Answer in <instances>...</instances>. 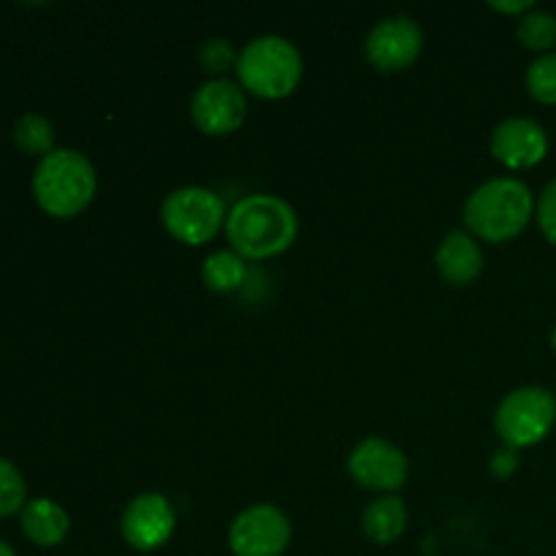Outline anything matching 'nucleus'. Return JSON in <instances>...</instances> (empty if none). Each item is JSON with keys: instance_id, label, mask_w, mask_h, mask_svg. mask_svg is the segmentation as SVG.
I'll return each instance as SVG.
<instances>
[{"instance_id": "obj_23", "label": "nucleus", "mask_w": 556, "mask_h": 556, "mask_svg": "<svg viewBox=\"0 0 556 556\" xmlns=\"http://www.w3.org/2000/svg\"><path fill=\"white\" fill-rule=\"evenodd\" d=\"M519 465H521L519 451L508 448V445L494 451L492 459H489V470H492V476L497 478V481H508V478L519 470Z\"/></svg>"}, {"instance_id": "obj_13", "label": "nucleus", "mask_w": 556, "mask_h": 556, "mask_svg": "<svg viewBox=\"0 0 556 556\" xmlns=\"http://www.w3.org/2000/svg\"><path fill=\"white\" fill-rule=\"evenodd\" d=\"M440 277L456 288L472 286L483 271V250L478 239L467 231H451L434 253Z\"/></svg>"}, {"instance_id": "obj_25", "label": "nucleus", "mask_w": 556, "mask_h": 556, "mask_svg": "<svg viewBox=\"0 0 556 556\" xmlns=\"http://www.w3.org/2000/svg\"><path fill=\"white\" fill-rule=\"evenodd\" d=\"M0 556H16V554H14V548L9 546V543L0 541Z\"/></svg>"}, {"instance_id": "obj_10", "label": "nucleus", "mask_w": 556, "mask_h": 556, "mask_svg": "<svg viewBox=\"0 0 556 556\" xmlns=\"http://www.w3.org/2000/svg\"><path fill=\"white\" fill-rule=\"evenodd\" d=\"M177 527V514L166 494L144 492L128 503L119 521L125 543L136 552H157L166 546Z\"/></svg>"}, {"instance_id": "obj_3", "label": "nucleus", "mask_w": 556, "mask_h": 556, "mask_svg": "<svg viewBox=\"0 0 556 556\" xmlns=\"http://www.w3.org/2000/svg\"><path fill=\"white\" fill-rule=\"evenodd\" d=\"M98 177L92 163L76 150H54L41 157L33 174V195L47 215L68 220L92 204Z\"/></svg>"}, {"instance_id": "obj_8", "label": "nucleus", "mask_w": 556, "mask_h": 556, "mask_svg": "<svg viewBox=\"0 0 556 556\" xmlns=\"http://www.w3.org/2000/svg\"><path fill=\"white\" fill-rule=\"evenodd\" d=\"M248 117L244 90L231 79H206L190 98V119L204 136H228Z\"/></svg>"}, {"instance_id": "obj_14", "label": "nucleus", "mask_w": 556, "mask_h": 556, "mask_svg": "<svg viewBox=\"0 0 556 556\" xmlns=\"http://www.w3.org/2000/svg\"><path fill=\"white\" fill-rule=\"evenodd\" d=\"M22 532L30 543L41 548H54L65 541L71 530V519L58 503L47 497L30 500L20 514Z\"/></svg>"}, {"instance_id": "obj_12", "label": "nucleus", "mask_w": 556, "mask_h": 556, "mask_svg": "<svg viewBox=\"0 0 556 556\" xmlns=\"http://www.w3.org/2000/svg\"><path fill=\"white\" fill-rule=\"evenodd\" d=\"M494 161L510 172L535 168L548 155V136L541 123L530 117H510L494 128L489 141Z\"/></svg>"}, {"instance_id": "obj_26", "label": "nucleus", "mask_w": 556, "mask_h": 556, "mask_svg": "<svg viewBox=\"0 0 556 556\" xmlns=\"http://www.w3.org/2000/svg\"><path fill=\"white\" fill-rule=\"evenodd\" d=\"M552 348H554V353H556V326H554V331H552Z\"/></svg>"}, {"instance_id": "obj_15", "label": "nucleus", "mask_w": 556, "mask_h": 556, "mask_svg": "<svg viewBox=\"0 0 556 556\" xmlns=\"http://www.w3.org/2000/svg\"><path fill=\"white\" fill-rule=\"evenodd\" d=\"M362 530L378 546L396 543L407 530V505L396 494H383L372 500L362 514Z\"/></svg>"}, {"instance_id": "obj_17", "label": "nucleus", "mask_w": 556, "mask_h": 556, "mask_svg": "<svg viewBox=\"0 0 556 556\" xmlns=\"http://www.w3.org/2000/svg\"><path fill=\"white\" fill-rule=\"evenodd\" d=\"M14 141L25 155L47 157L54 152V125L41 114H25L14 128Z\"/></svg>"}, {"instance_id": "obj_19", "label": "nucleus", "mask_w": 556, "mask_h": 556, "mask_svg": "<svg viewBox=\"0 0 556 556\" xmlns=\"http://www.w3.org/2000/svg\"><path fill=\"white\" fill-rule=\"evenodd\" d=\"M527 92H530L538 103L556 106V52L541 54V58L527 68Z\"/></svg>"}, {"instance_id": "obj_18", "label": "nucleus", "mask_w": 556, "mask_h": 556, "mask_svg": "<svg viewBox=\"0 0 556 556\" xmlns=\"http://www.w3.org/2000/svg\"><path fill=\"white\" fill-rule=\"evenodd\" d=\"M516 36L532 52L548 54L556 43V16L552 11L532 9L530 14H525L516 27Z\"/></svg>"}, {"instance_id": "obj_24", "label": "nucleus", "mask_w": 556, "mask_h": 556, "mask_svg": "<svg viewBox=\"0 0 556 556\" xmlns=\"http://www.w3.org/2000/svg\"><path fill=\"white\" fill-rule=\"evenodd\" d=\"M489 9L497 11V14L525 16V14H530L535 5H532V0H510V3H500V0H494V3H489Z\"/></svg>"}, {"instance_id": "obj_21", "label": "nucleus", "mask_w": 556, "mask_h": 556, "mask_svg": "<svg viewBox=\"0 0 556 556\" xmlns=\"http://www.w3.org/2000/svg\"><path fill=\"white\" fill-rule=\"evenodd\" d=\"M237 49L231 47V41L226 38H210V41L201 43L199 49V63L204 65V71L210 74H226L228 68H237Z\"/></svg>"}, {"instance_id": "obj_5", "label": "nucleus", "mask_w": 556, "mask_h": 556, "mask_svg": "<svg viewBox=\"0 0 556 556\" xmlns=\"http://www.w3.org/2000/svg\"><path fill=\"white\" fill-rule=\"evenodd\" d=\"M556 424V396L543 386L514 389L494 410V429L503 445L514 451L532 448L552 434Z\"/></svg>"}, {"instance_id": "obj_1", "label": "nucleus", "mask_w": 556, "mask_h": 556, "mask_svg": "<svg viewBox=\"0 0 556 556\" xmlns=\"http://www.w3.org/2000/svg\"><path fill=\"white\" fill-rule=\"evenodd\" d=\"M226 237L244 261H266L291 250L299 237L296 210L271 193H253L228 210Z\"/></svg>"}, {"instance_id": "obj_22", "label": "nucleus", "mask_w": 556, "mask_h": 556, "mask_svg": "<svg viewBox=\"0 0 556 556\" xmlns=\"http://www.w3.org/2000/svg\"><path fill=\"white\" fill-rule=\"evenodd\" d=\"M535 220L543 237L548 239V244L556 248V179H552V182L543 188L541 199H538L535 204Z\"/></svg>"}, {"instance_id": "obj_4", "label": "nucleus", "mask_w": 556, "mask_h": 556, "mask_svg": "<svg viewBox=\"0 0 556 556\" xmlns=\"http://www.w3.org/2000/svg\"><path fill=\"white\" fill-rule=\"evenodd\" d=\"M304 60L296 43L282 36H258L239 52V87L264 101H280L299 87Z\"/></svg>"}, {"instance_id": "obj_9", "label": "nucleus", "mask_w": 556, "mask_h": 556, "mask_svg": "<svg viewBox=\"0 0 556 556\" xmlns=\"http://www.w3.org/2000/svg\"><path fill=\"white\" fill-rule=\"evenodd\" d=\"M348 472L362 489L394 494L405 486L410 465L394 443L383 438H367L348 456Z\"/></svg>"}, {"instance_id": "obj_2", "label": "nucleus", "mask_w": 556, "mask_h": 556, "mask_svg": "<svg viewBox=\"0 0 556 556\" xmlns=\"http://www.w3.org/2000/svg\"><path fill=\"white\" fill-rule=\"evenodd\" d=\"M535 217V195L521 179L497 177L472 190L465 204L467 233L483 242L503 244L525 233Z\"/></svg>"}, {"instance_id": "obj_20", "label": "nucleus", "mask_w": 556, "mask_h": 556, "mask_svg": "<svg viewBox=\"0 0 556 556\" xmlns=\"http://www.w3.org/2000/svg\"><path fill=\"white\" fill-rule=\"evenodd\" d=\"M27 505V486L22 472L11 465L9 459L0 456V519L22 514Z\"/></svg>"}, {"instance_id": "obj_7", "label": "nucleus", "mask_w": 556, "mask_h": 556, "mask_svg": "<svg viewBox=\"0 0 556 556\" xmlns=\"http://www.w3.org/2000/svg\"><path fill=\"white\" fill-rule=\"evenodd\" d=\"M291 521L275 505H250L228 527L233 556H282L291 546Z\"/></svg>"}, {"instance_id": "obj_16", "label": "nucleus", "mask_w": 556, "mask_h": 556, "mask_svg": "<svg viewBox=\"0 0 556 556\" xmlns=\"http://www.w3.org/2000/svg\"><path fill=\"white\" fill-rule=\"evenodd\" d=\"M244 277H248V264L233 250H215V253L206 255L204 266H201V282L212 293L239 291Z\"/></svg>"}, {"instance_id": "obj_11", "label": "nucleus", "mask_w": 556, "mask_h": 556, "mask_svg": "<svg viewBox=\"0 0 556 556\" xmlns=\"http://www.w3.org/2000/svg\"><path fill=\"white\" fill-rule=\"evenodd\" d=\"M421 49L424 30L410 16H389V20H380L369 30L367 43H364V54H367L369 65H375L378 71H386V74L410 68L418 60V54H421Z\"/></svg>"}, {"instance_id": "obj_6", "label": "nucleus", "mask_w": 556, "mask_h": 556, "mask_svg": "<svg viewBox=\"0 0 556 556\" xmlns=\"http://www.w3.org/2000/svg\"><path fill=\"white\" fill-rule=\"evenodd\" d=\"M226 217L228 212L220 195L210 188H199V185L174 190L161 206L163 228L177 242L190 244V248L212 242L220 228H226Z\"/></svg>"}]
</instances>
